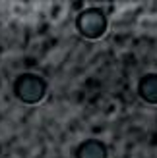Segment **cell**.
<instances>
[{
    "label": "cell",
    "instance_id": "cell-3",
    "mask_svg": "<svg viewBox=\"0 0 157 158\" xmlns=\"http://www.w3.org/2000/svg\"><path fill=\"white\" fill-rule=\"evenodd\" d=\"M76 158H109V151L99 139H85L76 148Z\"/></svg>",
    "mask_w": 157,
    "mask_h": 158
},
{
    "label": "cell",
    "instance_id": "cell-4",
    "mask_svg": "<svg viewBox=\"0 0 157 158\" xmlns=\"http://www.w3.org/2000/svg\"><path fill=\"white\" fill-rule=\"evenodd\" d=\"M138 94L147 104H157V73H146L140 77Z\"/></svg>",
    "mask_w": 157,
    "mask_h": 158
},
{
    "label": "cell",
    "instance_id": "cell-1",
    "mask_svg": "<svg viewBox=\"0 0 157 158\" xmlns=\"http://www.w3.org/2000/svg\"><path fill=\"white\" fill-rule=\"evenodd\" d=\"M14 94L23 104H39L47 94V81L37 73H21L14 81Z\"/></svg>",
    "mask_w": 157,
    "mask_h": 158
},
{
    "label": "cell",
    "instance_id": "cell-2",
    "mask_svg": "<svg viewBox=\"0 0 157 158\" xmlns=\"http://www.w3.org/2000/svg\"><path fill=\"white\" fill-rule=\"evenodd\" d=\"M109 27L107 15L101 8H87L78 14L76 18V29L82 37L89 39V41H97L105 35V31Z\"/></svg>",
    "mask_w": 157,
    "mask_h": 158
}]
</instances>
